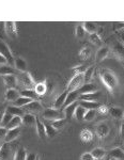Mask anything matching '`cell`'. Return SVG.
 I'll return each mask as SVG.
<instances>
[{"label":"cell","instance_id":"1","mask_svg":"<svg viewBox=\"0 0 124 160\" xmlns=\"http://www.w3.org/2000/svg\"><path fill=\"white\" fill-rule=\"evenodd\" d=\"M100 78L102 80L103 84L109 90L110 92H113L117 89L119 84L118 77L116 76V74L113 72L109 71V69H104L102 68L100 71Z\"/></svg>","mask_w":124,"mask_h":160},{"label":"cell","instance_id":"2","mask_svg":"<svg viewBox=\"0 0 124 160\" xmlns=\"http://www.w3.org/2000/svg\"><path fill=\"white\" fill-rule=\"evenodd\" d=\"M84 83H85L84 74H75L69 81L68 86H66V91L68 92L77 91V90H79L84 86Z\"/></svg>","mask_w":124,"mask_h":160},{"label":"cell","instance_id":"3","mask_svg":"<svg viewBox=\"0 0 124 160\" xmlns=\"http://www.w3.org/2000/svg\"><path fill=\"white\" fill-rule=\"evenodd\" d=\"M42 118L45 121H53L60 120V118H64V113L62 112L60 109H55V108H49V109H46L44 112H42Z\"/></svg>","mask_w":124,"mask_h":160},{"label":"cell","instance_id":"4","mask_svg":"<svg viewBox=\"0 0 124 160\" xmlns=\"http://www.w3.org/2000/svg\"><path fill=\"white\" fill-rule=\"evenodd\" d=\"M0 55L3 56L7 59L8 64H14L15 59L13 57L11 48L9 47V45L6 42H3L1 40H0Z\"/></svg>","mask_w":124,"mask_h":160},{"label":"cell","instance_id":"5","mask_svg":"<svg viewBox=\"0 0 124 160\" xmlns=\"http://www.w3.org/2000/svg\"><path fill=\"white\" fill-rule=\"evenodd\" d=\"M18 81L22 82V84L26 88V89H34V87H35V82L29 72L20 73L19 77H18Z\"/></svg>","mask_w":124,"mask_h":160},{"label":"cell","instance_id":"6","mask_svg":"<svg viewBox=\"0 0 124 160\" xmlns=\"http://www.w3.org/2000/svg\"><path fill=\"white\" fill-rule=\"evenodd\" d=\"M4 31H6L8 37L11 38H16L18 37L16 22H4Z\"/></svg>","mask_w":124,"mask_h":160},{"label":"cell","instance_id":"7","mask_svg":"<svg viewBox=\"0 0 124 160\" xmlns=\"http://www.w3.org/2000/svg\"><path fill=\"white\" fill-rule=\"evenodd\" d=\"M109 126H108V124L106 122H101L97 124L96 128H95V132H96V136L99 137L100 139H104L106 137L108 136V133H109Z\"/></svg>","mask_w":124,"mask_h":160},{"label":"cell","instance_id":"8","mask_svg":"<svg viewBox=\"0 0 124 160\" xmlns=\"http://www.w3.org/2000/svg\"><path fill=\"white\" fill-rule=\"evenodd\" d=\"M4 84L8 89H16L17 84H18V78L15 75H7V76H2Z\"/></svg>","mask_w":124,"mask_h":160},{"label":"cell","instance_id":"9","mask_svg":"<svg viewBox=\"0 0 124 160\" xmlns=\"http://www.w3.org/2000/svg\"><path fill=\"white\" fill-rule=\"evenodd\" d=\"M113 53L116 55L118 59H120L121 61H124V44L121 42H116L112 46Z\"/></svg>","mask_w":124,"mask_h":160},{"label":"cell","instance_id":"10","mask_svg":"<svg viewBox=\"0 0 124 160\" xmlns=\"http://www.w3.org/2000/svg\"><path fill=\"white\" fill-rule=\"evenodd\" d=\"M101 96V92L95 91L91 93H87V94H80L79 95L78 100H87V102H97Z\"/></svg>","mask_w":124,"mask_h":160},{"label":"cell","instance_id":"11","mask_svg":"<svg viewBox=\"0 0 124 160\" xmlns=\"http://www.w3.org/2000/svg\"><path fill=\"white\" fill-rule=\"evenodd\" d=\"M20 135V128H13V129H9L7 132V136L4 138V142L6 143H10V142L14 141L15 139H17Z\"/></svg>","mask_w":124,"mask_h":160},{"label":"cell","instance_id":"12","mask_svg":"<svg viewBox=\"0 0 124 160\" xmlns=\"http://www.w3.org/2000/svg\"><path fill=\"white\" fill-rule=\"evenodd\" d=\"M78 105H79L78 102H75L73 104L64 107L63 113H64V118H65V120H69V118H71L73 117L74 113H75V110H76V108L78 107Z\"/></svg>","mask_w":124,"mask_h":160},{"label":"cell","instance_id":"13","mask_svg":"<svg viewBox=\"0 0 124 160\" xmlns=\"http://www.w3.org/2000/svg\"><path fill=\"white\" fill-rule=\"evenodd\" d=\"M25 109L28 111V112H41L43 110V106L41 105L40 102L38 100H32L30 104H28L27 106H25Z\"/></svg>","mask_w":124,"mask_h":160},{"label":"cell","instance_id":"14","mask_svg":"<svg viewBox=\"0 0 124 160\" xmlns=\"http://www.w3.org/2000/svg\"><path fill=\"white\" fill-rule=\"evenodd\" d=\"M19 97V92L16 89H8L4 93V99L7 102H14Z\"/></svg>","mask_w":124,"mask_h":160},{"label":"cell","instance_id":"15","mask_svg":"<svg viewBox=\"0 0 124 160\" xmlns=\"http://www.w3.org/2000/svg\"><path fill=\"white\" fill-rule=\"evenodd\" d=\"M15 69L19 72V73H26L28 72V64L23 58H16L14 61Z\"/></svg>","mask_w":124,"mask_h":160},{"label":"cell","instance_id":"16","mask_svg":"<svg viewBox=\"0 0 124 160\" xmlns=\"http://www.w3.org/2000/svg\"><path fill=\"white\" fill-rule=\"evenodd\" d=\"M37 123V118L32 114V113H25L24 115L22 117V124L25 126H32V125H35Z\"/></svg>","mask_w":124,"mask_h":160},{"label":"cell","instance_id":"17","mask_svg":"<svg viewBox=\"0 0 124 160\" xmlns=\"http://www.w3.org/2000/svg\"><path fill=\"white\" fill-rule=\"evenodd\" d=\"M109 47L108 46H101L99 48V50L96 51V61L97 62H101L103 60H105L106 58L109 55Z\"/></svg>","mask_w":124,"mask_h":160},{"label":"cell","instance_id":"18","mask_svg":"<svg viewBox=\"0 0 124 160\" xmlns=\"http://www.w3.org/2000/svg\"><path fill=\"white\" fill-rule=\"evenodd\" d=\"M68 94H69V92L65 90L64 92H62V94H60L58 97H57L56 100L54 102V108H55V109H61V108L63 107Z\"/></svg>","mask_w":124,"mask_h":160},{"label":"cell","instance_id":"19","mask_svg":"<svg viewBox=\"0 0 124 160\" xmlns=\"http://www.w3.org/2000/svg\"><path fill=\"white\" fill-rule=\"evenodd\" d=\"M6 112L12 114L13 117H23V115L25 114L24 109H22V108H19V107H16V106H13V105L8 106L6 108Z\"/></svg>","mask_w":124,"mask_h":160},{"label":"cell","instance_id":"20","mask_svg":"<svg viewBox=\"0 0 124 160\" xmlns=\"http://www.w3.org/2000/svg\"><path fill=\"white\" fill-rule=\"evenodd\" d=\"M107 157L109 158H115V159H118V160H122L124 159V151L123 148H112L109 153L107 154Z\"/></svg>","mask_w":124,"mask_h":160},{"label":"cell","instance_id":"21","mask_svg":"<svg viewBox=\"0 0 124 160\" xmlns=\"http://www.w3.org/2000/svg\"><path fill=\"white\" fill-rule=\"evenodd\" d=\"M79 106H81L82 108H85L86 110H96L100 107L101 104L99 102H87V100H78Z\"/></svg>","mask_w":124,"mask_h":160},{"label":"cell","instance_id":"22","mask_svg":"<svg viewBox=\"0 0 124 160\" xmlns=\"http://www.w3.org/2000/svg\"><path fill=\"white\" fill-rule=\"evenodd\" d=\"M79 95H80V94H79L78 90H77V91H73V92H69L63 107H66V106H69V105L73 104V102H77V99L79 98Z\"/></svg>","mask_w":124,"mask_h":160},{"label":"cell","instance_id":"23","mask_svg":"<svg viewBox=\"0 0 124 160\" xmlns=\"http://www.w3.org/2000/svg\"><path fill=\"white\" fill-rule=\"evenodd\" d=\"M35 126H37V133H38V136L40 137L42 140H44L45 138H47V136H46V129H45V125H44V123L41 122L39 118H37V123H35Z\"/></svg>","mask_w":124,"mask_h":160},{"label":"cell","instance_id":"24","mask_svg":"<svg viewBox=\"0 0 124 160\" xmlns=\"http://www.w3.org/2000/svg\"><path fill=\"white\" fill-rule=\"evenodd\" d=\"M34 91L37 92V94L39 96H43L47 93V83H46V80L42 82H39V83H35L34 87Z\"/></svg>","mask_w":124,"mask_h":160},{"label":"cell","instance_id":"25","mask_svg":"<svg viewBox=\"0 0 124 160\" xmlns=\"http://www.w3.org/2000/svg\"><path fill=\"white\" fill-rule=\"evenodd\" d=\"M91 155L95 160H102L106 157V151L102 148H95L91 151Z\"/></svg>","mask_w":124,"mask_h":160},{"label":"cell","instance_id":"26","mask_svg":"<svg viewBox=\"0 0 124 160\" xmlns=\"http://www.w3.org/2000/svg\"><path fill=\"white\" fill-rule=\"evenodd\" d=\"M109 114L111 115L112 118H117V120H120V118H123V114H124V111L121 109L120 107H111L109 108L108 110Z\"/></svg>","mask_w":124,"mask_h":160},{"label":"cell","instance_id":"27","mask_svg":"<svg viewBox=\"0 0 124 160\" xmlns=\"http://www.w3.org/2000/svg\"><path fill=\"white\" fill-rule=\"evenodd\" d=\"M82 27L85 28L86 32H88L89 34H93V33H96L97 30V25L93 22H82Z\"/></svg>","mask_w":124,"mask_h":160},{"label":"cell","instance_id":"28","mask_svg":"<svg viewBox=\"0 0 124 160\" xmlns=\"http://www.w3.org/2000/svg\"><path fill=\"white\" fill-rule=\"evenodd\" d=\"M10 154V145L9 143L4 142L1 146H0V160H7Z\"/></svg>","mask_w":124,"mask_h":160},{"label":"cell","instance_id":"29","mask_svg":"<svg viewBox=\"0 0 124 160\" xmlns=\"http://www.w3.org/2000/svg\"><path fill=\"white\" fill-rule=\"evenodd\" d=\"M20 96H24V97H28V98L34 100L38 98L39 95L37 94V92L34 91V89H25L20 92Z\"/></svg>","mask_w":124,"mask_h":160},{"label":"cell","instance_id":"30","mask_svg":"<svg viewBox=\"0 0 124 160\" xmlns=\"http://www.w3.org/2000/svg\"><path fill=\"white\" fill-rule=\"evenodd\" d=\"M7 75H15V69L9 64L0 65V76H7Z\"/></svg>","mask_w":124,"mask_h":160},{"label":"cell","instance_id":"31","mask_svg":"<svg viewBox=\"0 0 124 160\" xmlns=\"http://www.w3.org/2000/svg\"><path fill=\"white\" fill-rule=\"evenodd\" d=\"M80 139L84 143H89L93 140V133L89 129H82L80 132Z\"/></svg>","mask_w":124,"mask_h":160},{"label":"cell","instance_id":"32","mask_svg":"<svg viewBox=\"0 0 124 160\" xmlns=\"http://www.w3.org/2000/svg\"><path fill=\"white\" fill-rule=\"evenodd\" d=\"M95 91H96V87L92 83H84V86L78 90L79 94H87V93H91Z\"/></svg>","mask_w":124,"mask_h":160},{"label":"cell","instance_id":"33","mask_svg":"<svg viewBox=\"0 0 124 160\" xmlns=\"http://www.w3.org/2000/svg\"><path fill=\"white\" fill-rule=\"evenodd\" d=\"M32 102V99L28 98V97H24V96H19L18 98L15 100L14 102H13V106H16V107H25V106H27L28 104H30V102Z\"/></svg>","mask_w":124,"mask_h":160},{"label":"cell","instance_id":"34","mask_svg":"<svg viewBox=\"0 0 124 160\" xmlns=\"http://www.w3.org/2000/svg\"><path fill=\"white\" fill-rule=\"evenodd\" d=\"M27 154L28 153L25 148H20L15 152L13 160H26V158H27Z\"/></svg>","mask_w":124,"mask_h":160},{"label":"cell","instance_id":"35","mask_svg":"<svg viewBox=\"0 0 124 160\" xmlns=\"http://www.w3.org/2000/svg\"><path fill=\"white\" fill-rule=\"evenodd\" d=\"M22 125V117H13L11 122L8 124L7 129H13V128H17Z\"/></svg>","mask_w":124,"mask_h":160},{"label":"cell","instance_id":"36","mask_svg":"<svg viewBox=\"0 0 124 160\" xmlns=\"http://www.w3.org/2000/svg\"><path fill=\"white\" fill-rule=\"evenodd\" d=\"M78 56H79V58H80V60L82 61L88 60V59L90 58V56H91V48L88 47V46L81 48L80 51L78 52Z\"/></svg>","mask_w":124,"mask_h":160},{"label":"cell","instance_id":"37","mask_svg":"<svg viewBox=\"0 0 124 160\" xmlns=\"http://www.w3.org/2000/svg\"><path fill=\"white\" fill-rule=\"evenodd\" d=\"M86 109L85 108H82L81 106L78 105V107L76 108V110H75V113H74V117L76 118L77 121H84L85 118V114H86Z\"/></svg>","mask_w":124,"mask_h":160},{"label":"cell","instance_id":"38","mask_svg":"<svg viewBox=\"0 0 124 160\" xmlns=\"http://www.w3.org/2000/svg\"><path fill=\"white\" fill-rule=\"evenodd\" d=\"M44 125H45L46 136H47V138H54V137L57 135L58 130H56L55 128L50 125V123H44Z\"/></svg>","mask_w":124,"mask_h":160},{"label":"cell","instance_id":"39","mask_svg":"<svg viewBox=\"0 0 124 160\" xmlns=\"http://www.w3.org/2000/svg\"><path fill=\"white\" fill-rule=\"evenodd\" d=\"M49 123L56 130H60L64 127V125H65V123H66V120L65 118H60V120H56V121H53V122H49Z\"/></svg>","mask_w":124,"mask_h":160},{"label":"cell","instance_id":"40","mask_svg":"<svg viewBox=\"0 0 124 160\" xmlns=\"http://www.w3.org/2000/svg\"><path fill=\"white\" fill-rule=\"evenodd\" d=\"M86 30L82 27V25H78L76 28H75V37H76L78 40H82L85 37H86Z\"/></svg>","mask_w":124,"mask_h":160},{"label":"cell","instance_id":"41","mask_svg":"<svg viewBox=\"0 0 124 160\" xmlns=\"http://www.w3.org/2000/svg\"><path fill=\"white\" fill-rule=\"evenodd\" d=\"M89 40H90V42L95 46H101L103 43V41L99 35V33H93V34H90Z\"/></svg>","mask_w":124,"mask_h":160},{"label":"cell","instance_id":"42","mask_svg":"<svg viewBox=\"0 0 124 160\" xmlns=\"http://www.w3.org/2000/svg\"><path fill=\"white\" fill-rule=\"evenodd\" d=\"M93 73H94V68H93V66L86 69V72L84 73L85 83H90V81H91V79L93 77Z\"/></svg>","mask_w":124,"mask_h":160},{"label":"cell","instance_id":"43","mask_svg":"<svg viewBox=\"0 0 124 160\" xmlns=\"http://www.w3.org/2000/svg\"><path fill=\"white\" fill-rule=\"evenodd\" d=\"M96 117V110H87L86 111V114H85V118L84 121H87V122H91L93 121Z\"/></svg>","mask_w":124,"mask_h":160},{"label":"cell","instance_id":"44","mask_svg":"<svg viewBox=\"0 0 124 160\" xmlns=\"http://www.w3.org/2000/svg\"><path fill=\"white\" fill-rule=\"evenodd\" d=\"M12 118H13V115H12V114H10V113H8V112H6V111H4L3 117H2L1 124H0V125H1L2 127H7L8 124H9L10 122H11Z\"/></svg>","mask_w":124,"mask_h":160},{"label":"cell","instance_id":"45","mask_svg":"<svg viewBox=\"0 0 124 160\" xmlns=\"http://www.w3.org/2000/svg\"><path fill=\"white\" fill-rule=\"evenodd\" d=\"M72 69L74 71L75 74H84L86 72L87 68H85V65H78V66H75Z\"/></svg>","mask_w":124,"mask_h":160},{"label":"cell","instance_id":"46","mask_svg":"<svg viewBox=\"0 0 124 160\" xmlns=\"http://www.w3.org/2000/svg\"><path fill=\"white\" fill-rule=\"evenodd\" d=\"M116 33H117L119 42L124 44V28H122V29H120V30H117V32H116Z\"/></svg>","mask_w":124,"mask_h":160},{"label":"cell","instance_id":"47","mask_svg":"<svg viewBox=\"0 0 124 160\" xmlns=\"http://www.w3.org/2000/svg\"><path fill=\"white\" fill-rule=\"evenodd\" d=\"M108 108H107V106H105V105H101L99 108L96 109V112H99L101 113V114H106V113L108 112Z\"/></svg>","mask_w":124,"mask_h":160},{"label":"cell","instance_id":"48","mask_svg":"<svg viewBox=\"0 0 124 160\" xmlns=\"http://www.w3.org/2000/svg\"><path fill=\"white\" fill-rule=\"evenodd\" d=\"M80 160H95V159L93 158L91 153H84L80 156Z\"/></svg>","mask_w":124,"mask_h":160},{"label":"cell","instance_id":"49","mask_svg":"<svg viewBox=\"0 0 124 160\" xmlns=\"http://www.w3.org/2000/svg\"><path fill=\"white\" fill-rule=\"evenodd\" d=\"M7 132H8L7 127L0 126V140H2V139L4 140V138H6V136H7Z\"/></svg>","mask_w":124,"mask_h":160},{"label":"cell","instance_id":"50","mask_svg":"<svg viewBox=\"0 0 124 160\" xmlns=\"http://www.w3.org/2000/svg\"><path fill=\"white\" fill-rule=\"evenodd\" d=\"M37 156H38V155L32 154V153L27 154V158H26V160H35V159H37Z\"/></svg>","mask_w":124,"mask_h":160},{"label":"cell","instance_id":"51","mask_svg":"<svg viewBox=\"0 0 124 160\" xmlns=\"http://www.w3.org/2000/svg\"><path fill=\"white\" fill-rule=\"evenodd\" d=\"M6 64H8L7 59L4 58L3 56H1V55H0V65H6Z\"/></svg>","mask_w":124,"mask_h":160},{"label":"cell","instance_id":"52","mask_svg":"<svg viewBox=\"0 0 124 160\" xmlns=\"http://www.w3.org/2000/svg\"><path fill=\"white\" fill-rule=\"evenodd\" d=\"M121 137L124 138V122L122 123V125H121Z\"/></svg>","mask_w":124,"mask_h":160},{"label":"cell","instance_id":"53","mask_svg":"<svg viewBox=\"0 0 124 160\" xmlns=\"http://www.w3.org/2000/svg\"><path fill=\"white\" fill-rule=\"evenodd\" d=\"M4 111H6V109H4V106L2 105V104H0V113L4 112Z\"/></svg>","mask_w":124,"mask_h":160},{"label":"cell","instance_id":"54","mask_svg":"<svg viewBox=\"0 0 124 160\" xmlns=\"http://www.w3.org/2000/svg\"><path fill=\"white\" fill-rule=\"evenodd\" d=\"M3 113H4V112H1V113H0V124H1V121H2V117H3Z\"/></svg>","mask_w":124,"mask_h":160},{"label":"cell","instance_id":"55","mask_svg":"<svg viewBox=\"0 0 124 160\" xmlns=\"http://www.w3.org/2000/svg\"><path fill=\"white\" fill-rule=\"evenodd\" d=\"M105 160H110V158H109V157H107V156H106V158H105Z\"/></svg>","mask_w":124,"mask_h":160},{"label":"cell","instance_id":"56","mask_svg":"<svg viewBox=\"0 0 124 160\" xmlns=\"http://www.w3.org/2000/svg\"><path fill=\"white\" fill-rule=\"evenodd\" d=\"M35 160H40V157H39V156H37V159H35Z\"/></svg>","mask_w":124,"mask_h":160},{"label":"cell","instance_id":"57","mask_svg":"<svg viewBox=\"0 0 124 160\" xmlns=\"http://www.w3.org/2000/svg\"><path fill=\"white\" fill-rule=\"evenodd\" d=\"M110 160H118V159H115V158H110Z\"/></svg>","mask_w":124,"mask_h":160},{"label":"cell","instance_id":"58","mask_svg":"<svg viewBox=\"0 0 124 160\" xmlns=\"http://www.w3.org/2000/svg\"><path fill=\"white\" fill-rule=\"evenodd\" d=\"M123 122H124V114H123Z\"/></svg>","mask_w":124,"mask_h":160},{"label":"cell","instance_id":"59","mask_svg":"<svg viewBox=\"0 0 124 160\" xmlns=\"http://www.w3.org/2000/svg\"><path fill=\"white\" fill-rule=\"evenodd\" d=\"M123 151H124V145H123Z\"/></svg>","mask_w":124,"mask_h":160}]
</instances>
